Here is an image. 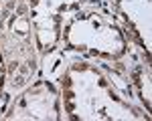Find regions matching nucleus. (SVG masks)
I'll return each mask as SVG.
<instances>
[{
    "instance_id": "nucleus-1",
    "label": "nucleus",
    "mask_w": 152,
    "mask_h": 121,
    "mask_svg": "<svg viewBox=\"0 0 152 121\" xmlns=\"http://www.w3.org/2000/svg\"><path fill=\"white\" fill-rule=\"evenodd\" d=\"M116 73L91 60H71L61 73V105L71 121H136L150 113L130 99Z\"/></svg>"
},
{
    "instance_id": "nucleus-2",
    "label": "nucleus",
    "mask_w": 152,
    "mask_h": 121,
    "mask_svg": "<svg viewBox=\"0 0 152 121\" xmlns=\"http://www.w3.org/2000/svg\"><path fill=\"white\" fill-rule=\"evenodd\" d=\"M0 50L6 63V85L18 91L31 83L39 71V50L26 0L0 4Z\"/></svg>"
},
{
    "instance_id": "nucleus-3",
    "label": "nucleus",
    "mask_w": 152,
    "mask_h": 121,
    "mask_svg": "<svg viewBox=\"0 0 152 121\" xmlns=\"http://www.w3.org/2000/svg\"><path fill=\"white\" fill-rule=\"evenodd\" d=\"M61 42L65 50L89 59L120 60L128 53V36L114 16L95 8L73 12L63 24Z\"/></svg>"
},
{
    "instance_id": "nucleus-4",
    "label": "nucleus",
    "mask_w": 152,
    "mask_h": 121,
    "mask_svg": "<svg viewBox=\"0 0 152 121\" xmlns=\"http://www.w3.org/2000/svg\"><path fill=\"white\" fill-rule=\"evenodd\" d=\"M2 119L8 121H59L63 119L61 89L49 79H37L24 85L10 101Z\"/></svg>"
},
{
    "instance_id": "nucleus-5",
    "label": "nucleus",
    "mask_w": 152,
    "mask_h": 121,
    "mask_svg": "<svg viewBox=\"0 0 152 121\" xmlns=\"http://www.w3.org/2000/svg\"><path fill=\"white\" fill-rule=\"evenodd\" d=\"M39 57H49L61 42L65 18L81 10L87 0H26Z\"/></svg>"
},
{
    "instance_id": "nucleus-6",
    "label": "nucleus",
    "mask_w": 152,
    "mask_h": 121,
    "mask_svg": "<svg viewBox=\"0 0 152 121\" xmlns=\"http://www.w3.org/2000/svg\"><path fill=\"white\" fill-rule=\"evenodd\" d=\"M124 30L150 60L152 50V0H112Z\"/></svg>"
},
{
    "instance_id": "nucleus-7",
    "label": "nucleus",
    "mask_w": 152,
    "mask_h": 121,
    "mask_svg": "<svg viewBox=\"0 0 152 121\" xmlns=\"http://www.w3.org/2000/svg\"><path fill=\"white\" fill-rule=\"evenodd\" d=\"M130 87L134 89V93L138 97V101L142 103V107L150 113L152 111V69H150V60H142V63H138L132 69Z\"/></svg>"
},
{
    "instance_id": "nucleus-8",
    "label": "nucleus",
    "mask_w": 152,
    "mask_h": 121,
    "mask_svg": "<svg viewBox=\"0 0 152 121\" xmlns=\"http://www.w3.org/2000/svg\"><path fill=\"white\" fill-rule=\"evenodd\" d=\"M8 105H10V95H6L4 89H0V119L4 117V113H6Z\"/></svg>"
},
{
    "instance_id": "nucleus-9",
    "label": "nucleus",
    "mask_w": 152,
    "mask_h": 121,
    "mask_svg": "<svg viewBox=\"0 0 152 121\" xmlns=\"http://www.w3.org/2000/svg\"><path fill=\"white\" fill-rule=\"evenodd\" d=\"M6 87V63L2 57V50H0V89Z\"/></svg>"
}]
</instances>
